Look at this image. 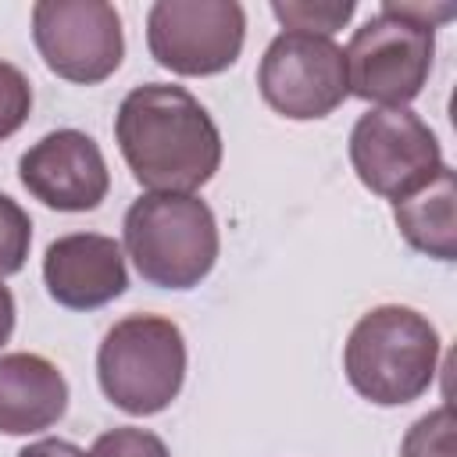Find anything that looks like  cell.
<instances>
[{
  "instance_id": "cell-15",
  "label": "cell",
  "mask_w": 457,
  "mask_h": 457,
  "mask_svg": "<svg viewBox=\"0 0 457 457\" xmlns=\"http://www.w3.org/2000/svg\"><path fill=\"white\" fill-rule=\"evenodd\" d=\"M400 457H457L453 453V411L450 403L428 411L425 418H418L403 443H400Z\"/></svg>"
},
{
  "instance_id": "cell-20",
  "label": "cell",
  "mask_w": 457,
  "mask_h": 457,
  "mask_svg": "<svg viewBox=\"0 0 457 457\" xmlns=\"http://www.w3.org/2000/svg\"><path fill=\"white\" fill-rule=\"evenodd\" d=\"M18 457H89V453L68 439H36L25 450H18Z\"/></svg>"
},
{
  "instance_id": "cell-14",
  "label": "cell",
  "mask_w": 457,
  "mask_h": 457,
  "mask_svg": "<svg viewBox=\"0 0 457 457\" xmlns=\"http://www.w3.org/2000/svg\"><path fill=\"white\" fill-rule=\"evenodd\" d=\"M357 4L353 0H275L271 14L286 25V32H311V36H328L343 29L353 18Z\"/></svg>"
},
{
  "instance_id": "cell-17",
  "label": "cell",
  "mask_w": 457,
  "mask_h": 457,
  "mask_svg": "<svg viewBox=\"0 0 457 457\" xmlns=\"http://www.w3.org/2000/svg\"><path fill=\"white\" fill-rule=\"evenodd\" d=\"M32 111V86L21 75V68L0 61V143L11 139Z\"/></svg>"
},
{
  "instance_id": "cell-2",
  "label": "cell",
  "mask_w": 457,
  "mask_h": 457,
  "mask_svg": "<svg viewBox=\"0 0 457 457\" xmlns=\"http://www.w3.org/2000/svg\"><path fill=\"white\" fill-rule=\"evenodd\" d=\"M436 364V325L403 303H382L361 314L343 346V371L350 386L378 407H403L428 393Z\"/></svg>"
},
{
  "instance_id": "cell-3",
  "label": "cell",
  "mask_w": 457,
  "mask_h": 457,
  "mask_svg": "<svg viewBox=\"0 0 457 457\" xmlns=\"http://www.w3.org/2000/svg\"><path fill=\"white\" fill-rule=\"evenodd\" d=\"M125 250L143 282L193 289L218 261L214 211L193 193H146L125 211Z\"/></svg>"
},
{
  "instance_id": "cell-5",
  "label": "cell",
  "mask_w": 457,
  "mask_h": 457,
  "mask_svg": "<svg viewBox=\"0 0 457 457\" xmlns=\"http://www.w3.org/2000/svg\"><path fill=\"white\" fill-rule=\"evenodd\" d=\"M436 29L378 11L346 43L350 93L378 107H407L428 82Z\"/></svg>"
},
{
  "instance_id": "cell-7",
  "label": "cell",
  "mask_w": 457,
  "mask_h": 457,
  "mask_svg": "<svg viewBox=\"0 0 457 457\" xmlns=\"http://www.w3.org/2000/svg\"><path fill=\"white\" fill-rule=\"evenodd\" d=\"M246 11L236 0H157L146 14L150 57L175 75H218L243 54Z\"/></svg>"
},
{
  "instance_id": "cell-16",
  "label": "cell",
  "mask_w": 457,
  "mask_h": 457,
  "mask_svg": "<svg viewBox=\"0 0 457 457\" xmlns=\"http://www.w3.org/2000/svg\"><path fill=\"white\" fill-rule=\"evenodd\" d=\"M32 246V221L18 200L0 193V278L25 268Z\"/></svg>"
},
{
  "instance_id": "cell-6",
  "label": "cell",
  "mask_w": 457,
  "mask_h": 457,
  "mask_svg": "<svg viewBox=\"0 0 457 457\" xmlns=\"http://www.w3.org/2000/svg\"><path fill=\"white\" fill-rule=\"evenodd\" d=\"M350 164L364 189L396 204L439 175L443 150L411 107H375L350 132Z\"/></svg>"
},
{
  "instance_id": "cell-12",
  "label": "cell",
  "mask_w": 457,
  "mask_h": 457,
  "mask_svg": "<svg viewBox=\"0 0 457 457\" xmlns=\"http://www.w3.org/2000/svg\"><path fill=\"white\" fill-rule=\"evenodd\" d=\"M68 411V382L54 361L39 353L0 357V432L32 436L57 425Z\"/></svg>"
},
{
  "instance_id": "cell-21",
  "label": "cell",
  "mask_w": 457,
  "mask_h": 457,
  "mask_svg": "<svg viewBox=\"0 0 457 457\" xmlns=\"http://www.w3.org/2000/svg\"><path fill=\"white\" fill-rule=\"evenodd\" d=\"M11 332H14V296H11V289L0 282V346L11 339Z\"/></svg>"
},
{
  "instance_id": "cell-13",
  "label": "cell",
  "mask_w": 457,
  "mask_h": 457,
  "mask_svg": "<svg viewBox=\"0 0 457 457\" xmlns=\"http://www.w3.org/2000/svg\"><path fill=\"white\" fill-rule=\"evenodd\" d=\"M457 175L453 168H439L432 182H425L418 193L393 204V221L407 246H414L425 257L453 261L457 257Z\"/></svg>"
},
{
  "instance_id": "cell-8",
  "label": "cell",
  "mask_w": 457,
  "mask_h": 457,
  "mask_svg": "<svg viewBox=\"0 0 457 457\" xmlns=\"http://www.w3.org/2000/svg\"><path fill=\"white\" fill-rule=\"evenodd\" d=\"M257 89L264 104L282 118H325L350 96L343 46L328 36L278 32L261 57Z\"/></svg>"
},
{
  "instance_id": "cell-9",
  "label": "cell",
  "mask_w": 457,
  "mask_h": 457,
  "mask_svg": "<svg viewBox=\"0 0 457 457\" xmlns=\"http://www.w3.org/2000/svg\"><path fill=\"white\" fill-rule=\"evenodd\" d=\"M32 39L57 79L96 86L125 57L121 18L104 0H39L32 7Z\"/></svg>"
},
{
  "instance_id": "cell-4",
  "label": "cell",
  "mask_w": 457,
  "mask_h": 457,
  "mask_svg": "<svg viewBox=\"0 0 457 457\" xmlns=\"http://www.w3.org/2000/svg\"><path fill=\"white\" fill-rule=\"evenodd\" d=\"M104 396L136 418L164 411L186 382V339L171 318L129 314L114 321L96 350Z\"/></svg>"
},
{
  "instance_id": "cell-19",
  "label": "cell",
  "mask_w": 457,
  "mask_h": 457,
  "mask_svg": "<svg viewBox=\"0 0 457 457\" xmlns=\"http://www.w3.org/2000/svg\"><path fill=\"white\" fill-rule=\"evenodd\" d=\"M382 11H393V14L411 18L418 25H428V29H436V25H443V21H450L457 14L453 4H411V0H386Z\"/></svg>"
},
{
  "instance_id": "cell-11",
  "label": "cell",
  "mask_w": 457,
  "mask_h": 457,
  "mask_svg": "<svg viewBox=\"0 0 457 457\" xmlns=\"http://www.w3.org/2000/svg\"><path fill=\"white\" fill-rule=\"evenodd\" d=\"M46 293L68 311H96L118 300L129 286L125 253L118 239L100 232H68L46 246Z\"/></svg>"
},
{
  "instance_id": "cell-1",
  "label": "cell",
  "mask_w": 457,
  "mask_h": 457,
  "mask_svg": "<svg viewBox=\"0 0 457 457\" xmlns=\"http://www.w3.org/2000/svg\"><path fill=\"white\" fill-rule=\"evenodd\" d=\"M118 150L146 193H196L221 164V132L182 86L146 82L114 114Z\"/></svg>"
},
{
  "instance_id": "cell-18",
  "label": "cell",
  "mask_w": 457,
  "mask_h": 457,
  "mask_svg": "<svg viewBox=\"0 0 457 457\" xmlns=\"http://www.w3.org/2000/svg\"><path fill=\"white\" fill-rule=\"evenodd\" d=\"M89 457H171L164 439L154 436L150 428H111L104 436H96Z\"/></svg>"
},
{
  "instance_id": "cell-10",
  "label": "cell",
  "mask_w": 457,
  "mask_h": 457,
  "mask_svg": "<svg viewBox=\"0 0 457 457\" xmlns=\"http://www.w3.org/2000/svg\"><path fill=\"white\" fill-rule=\"evenodd\" d=\"M18 179L39 204L54 211H93L111 189L107 161L93 136L79 129L46 132L18 161Z\"/></svg>"
}]
</instances>
